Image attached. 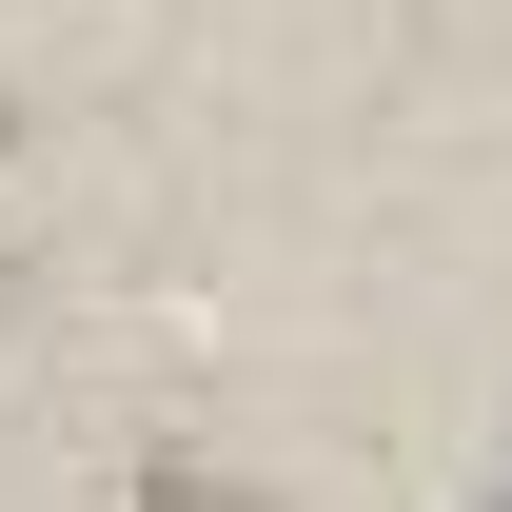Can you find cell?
I'll list each match as a JSON object with an SVG mask.
<instances>
[{
    "instance_id": "obj_2",
    "label": "cell",
    "mask_w": 512,
    "mask_h": 512,
    "mask_svg": "<svg viewBox=\"0 0 512 512\" xmlns=\"http://www.w3.org/2000/svg\"><path fill=\"white\" fill-rule=\"evenodd\" d=\"M493 512H512V493H493Z\"/></svg>"
},
{
    "instance_id": "obj_1",
    "label": "cell",
    "mask_w": 512,
    "mask_h": 512,
    "mask_svg": "<svg viewBox=\"0 0 512 512\" xmlns=\"http://www.w3.org/2000/svg\"><path fill=\"white\" fill-rule=\"evenodd\" d=\"M138 512H256V493H217V473H158V493H138Z\"/></svg>"
}]
</instances>
